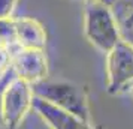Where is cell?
I'll return each instance as SVG.
<instances>
[{
	"label": "cell",
	"mask_w": 133,
	"mask_h": 129,
	"mask_svg": "<svg viewBox=\"0 0 133 129\" xmlns=\"http://www.w3.org/2000/svg\"><path fill=\"white\" fill-rule=\"evenodd\" d=\"M11 68L15 77L35 86L48 75V59L45 50L17 48L12 53Z\"/></svg>",
	"instance_id": "5b68a950"
},
{
	"label": "cell",
	"mask_w": 133,
	"mask_h": 129,
	"mask_svg": "<svg viewBox=\"0 0 133 129\" xmlns=\"http://www.w3.org/2000/svg\"><path fill=\"white\" fill-rule=\"evenodd\" d=\"M0 47H5V44H3V41H2V38H0Z\"/></svg>",
	"instance_id": "4fadbf2b"
},
{
	"label": "cell",
	"mask_w": 133,
	"mask_h": 129,
	"mask_svg": "<svg viewBox=\"0 0 133 129\" xmlns=\"http://www.w3.org/2000/svg\"><path fill=\"white\" fill-rule=\"evenodd\" d=\"M78 2H87V0H78Z\"/></svg>",
	"instance_id": "9a60e30c"
},
{
	"label": "cell",
	"mask_w": 133,
	"mask_h": 129,
	"mask_svg": "<svg viewBox=\"0 0 133 129\" xmlns=\"http://www.w3.org/2000/svg\"><path fill=\"white\" fill-rule=\"evenodd\" d=\"M35 96L46 101L60 110L93 123L88 96L84 87L67 81H46L43 80L33 86Z\"/></svg>",
	"instance_id": "7a4b0ae2"
},
{
	"label": "cell",
	"mask_w": 133,
	"mask_h": 129,
	"mask_svg": "<svg viewBox=\"0 0 133 129\" xmlns=\"http://www.w3.org/2000/svg\"><path fill=\"white\" fill-rule=\"evenodd\" d=\"M33 86L14 75L3 93V126L6 129H18L33 108Z\"/></svg>",
	"instance_id": "277c9868"
},
{
	"label": "cell",
	"mask_w": 133,
	"mask_h": 129,
	"mask_svg": "<svg viewBox=\"0 0 133 129\" xmlns=\"http://www.w3.org/2000/svg\"><path fill=\"white\" fill-rule=\"evenodd\" d=\"M111 9L118 21L123 41L133 45V0H117Z\"/></svg>",
	"instance_id": "ba28073f"
},
{
	"label": "cell",
	"mask_w": 133,
	"mask_h": 129,
	"mask_svg": "<svg viewBox=\"0 0 133 129\" xmlns=\"http://www.w3.org/2000/svg\"><path fill=\"white\" fill-rule=\"evenodd\" d=\"M133 84V45L121 39L106 53V92L120 95Z\"/></svg>",
	"instance_id": "3957f363"
},
{
	"label": "cell",
	"mask_w": 133,
	"mask_h": 129,
	"mask_svg": "<svg viewBox=\"0 0 133 129\" xmlns=\"http://www.w3.org/2000/svg\"><path fill=\"white\" fill-rule=\"evenodd\" d=\"M18 0H0V20L11 18Z\"/></svg>",
	"instance_id": "8fae6325"
},
{
	"label": "cell",
	"mask_w": 133,
	"mask_h": 129,
	"mask_svg": "<svg viewBox=\"0 0 133 129\" xmlns=\"http://www.w3.org/2000/svg\"><path fill=\"white\" fill-rule=\"evenodd\" d=\"M84 35L88 42L102 53H108L121 39L118 21L111 6L87 0L84 9Z\"/></svg>",
	"instance_id": "6da1fadb"
},
{
	"label": "cell",
	"mask_w": 133,
	"mask_h": 129,
	"mask_svg": "<svg viewBox=\"0 0 133 129\" xmlns=\"http://www.w3.org/2000/svg\"><path fill=\"white\" fill-rule=\"evenodd\" d=\"M33 110L49 129H94L93 123L60 110L37 96L33 99Z\"/></svg>",
	"instance_id": "8992f818"
},
{
	"label": "cell",
	"mask_w": 133,
	"mask_h": 129,
	"mask_svg": "<svg viewBox=\"0 0 133 129\" xmlns=\"http://www.w3.org/2000/svg\"><path fill=\"white\" fill-rule=\"evenodd\" d=\"M129 90H130V93H132V96H133V84H132V87H130Z\"/></svg>",
	"instance_id": "5bb4252c"
},
{
	"label": "cell",
	"mask_w": 133,
	"mask_h": 129,
	"mask_svg": "<svg viewBox=\"0 0 133 129\" xmlns=\"http://www.w3.org/2000/svg\"><path fill=\"white\" fill-rule=\"evenodd\" d=\"M14 75L15 74H14L12 68H9V71L0 78V126H3V93H5V89H6L8 83L12 80Z\"/></svg>",
	"instance_id": "30bf717a"
},
{
	"label": "cell",
	"mask_w": 133,
	"mask_h": 129,
	"mask_svg": "<svg viewBox=\"0 0 133 129\" xmlns=\"http://www.w3.org/2000/svg\"><path fill=\"white\" fill-rule=\"evenodd\" d=\"M96 2H100V3H105V5H108V6H112L117 0H96Z\"/></svg>",
	"instance_id": "7c38bea8"
},
{
	"label": "cell",
	"mask_w": 133,
	"mask_h": 129,
	"mask_svg": "<svg viewBox=\"0 0 133 129\" xmlns=\"http://www.w3.org/2000/svg\"><path fill=\"white\" fill-rule=\"evenodd\" d=\"M14 21H15L17 48L45 50L46 32L39 21H36L35 18H29V17L15 18Z\"/></svg>",
	"instance_id": "52a82bcc"
},
{
	"label": "cell",
	"mask_w": 133,
	"mask_h": 129,
	"mask_svg": "<svg viewBox=\"0 0 133 129\" xmlns=\"http://www.w3.org/2000/svg\"><path fill=\"white\" fill-rule=\"evenodd\" d=\"M11 59H12V48L0 47V78L9 71Z\"/></svg>",
	"instance_id": "9c48e42d"
}]
</instances>
